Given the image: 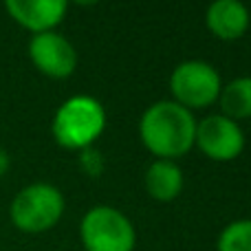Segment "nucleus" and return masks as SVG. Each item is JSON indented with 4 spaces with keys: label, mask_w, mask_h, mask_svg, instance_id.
<instances>
[{
    "label": "nucleus",
    "mask_w": 251,
    "mask_h": 251,
    "mask_svg": "<svg viewBox=\"0 0 251 251\" xmlns=\"http://www.w3.org/2000/svg\"><path fill=\"white\" fill-rule=\"evenodd\" d=\"M249 9L238 0H216L205 11V25L214 38L223 42L240 40L249 29Z\"/></svg>",
    "instance_id": "obj_9"
},
{
    "label": "nucleus",
    "mask_w": 251,
    "mask_h": 251,
    "mask_svg": "<svg viewBox=\"0 0 251 251\" xmlns=\"http://www.w3.org/2000/svg\"><path fill=\"white\" fill-rule=\"evenodd\" d=\"M143 185H146V192L150 199L159 201V203H172L183 192L185 176H183V170L176 161L156 159L148 165Z\"/></svg>",
    "instance_id": "obj_10"
},
{
    "label": "nucleus",
    "mask_w": 251,
    "mask_h": 251,
    "mask_svg": "<svg viewBox=\"0 0 251 251\" xmlns=\"http://www.w3.org/2000/svg\"><path fill=\"white\" fill-rule=\"evenodd\" d=\"M194 146L203 152L207 159L227 163L240 156L245 150V132L238 122L225 117V115H207L196 122Z\"/></svg>",
    "instance_id": "obj_6"
},
{
    "label": "nucleus",
    "mask_w": 251,
    "mask_h": 251,
    "mask_svg": "<svg viewBox=\"0 0 251 251\" xmlns=\"http://www.w3.org/2000/svg\"><path fill=\"white\" fill-rule=\"evenodd\" d=\"M216 251H251V218L231 221L223 227L216 240Z\"/></svg>",
    "instance_id": "obj_12"
},
{
    "label": "nucleus",
    "mask_w": 251,
    "mask_h": 251,
    "mask_svg": "<svg viewBox=\"0 0 251 251\" xmlns=\"http://www.w3.org/2000/svg\"><path fill=\"white\" fill-rule=\"evenodd\" d=\"M106 128V110L91 95H73L62 101L51 122V134L64 150H84L95 146Z\"/></svg>",
    "instance_id": "obj_2"
},
{
    "label": "nucleus",
    "mask_w": 251,
    "mask_h": 251,
    "mask_svg": "<svg viewBox=\"0 0 251 251\" xmlns=\"http://www.w3.org/2000/svg\"><path fill=\"white\" fill-rule=\"evenodd\" d=\"M79 238L86 251H134L137 229L113 205H95L79 223Z\"/></svg>",
    "instance_id": "obj_4"
},
{
    "label": "nucleus",
    "mask_w": 251,
    "mask_h": 251,
    "mask_svg": "<svg viewBox=\"0 0 251 251\" xmlns=\"http://www.w3.org/2000/svg\"><path fill=\"white\" fill-rule=\"evenodd\" d=\"M9 168H11V156H9L7 150H2V148H0V178L9 172Z\"/></svg>",
    "instance_id": "obj_14"
},
{
    "label": "nucleus",
    "mask_w": 251,
    "mask_h": 251,
    "mask_svg": "<svg viewBox=\"0 0 251 251\" xmlns=\"http://www.w3.org/2000/svg\"><path fill=\"white\" fill-rule=\"evenodd\" d=\"M26 53H29L31 64L51 79L71 77L79 62L73 42L69 38H64L62 33H57V31L31 35Z\"/></svg>",
    "instance_id": "obj_7"
},
{
    "label": "nucleus",
    "mask_w": 251,
    "mask_h": 251,
    "mask_svg": "<svg viewBox=\"0 0 251 251\" xmlns=\"http://www.w3.org/2000/svg\"><path fill=\"white\" fill-rule=\"evenodd\" d=\"M221 115L240 122L251 117V75L231 79L229 84H223L221 95Z\"/></svg>",
    "instance_id": "obj_11"
},
{
    "label": "nucleus",
    "mask_w": 251,
    "mask_h": 251,
    "mask_svg": "<svg viewBox=\"0 0 251 251\" xmlns=\"http://www.w3.org/2000/svg\"><path fill=\"white\" fill-rule=\"evenodd\" d=\"M104 168H106V161H104V154H101L100 148L91 146V148L79 150V170H82L88 178H100L101 174H104Z\"/></svg>",
    "instance_id": "obj_13"
},
{
    "label": "nucleus",
    "mask_w": 251,
    "mask_h": 251,
    "mask_svg": "<svg viewBox=\"0 0 251 251\" xmlns=\"http://www.w3.org/2000/svg\"><path fill=\"white\" fill-rule=\"evenodd\" d=\"M221 88V73L216 71V66L205 60H185L174 66L170 75V91L174 97L172 101L187 108L190 113L216 104Z\"/></svg>",
    "instance_id": "obj_5"
},
{
    "label": "nucleus",
    "mask_w": 251,
    "mask_h": 251,
    "mask_svg": "<svg viewBox=\"0 0 251 251\" xmlns=\"http://www.w3.org/2000/svg\"><path fill=\"white\" fill-rule=\"evenodd\" d=\"M66 201L53 183H29L9 203L11 225L22 234H44L62 221Z\"/></svg>",
    "instance_id": "obj_3"
},
{
    "label": "nucleus",
    "mask_w": 251,
    "mask_h": 251,
    "mask_svg": "<svg viewBox=\"0 0 251 251\" xmlns=\"http://www.w3.org/2000/svg\"><path fill=\"white\" fill-rule=\"evenodd\" d=\"M4 9L16 25L38 35L55 31V26L64 20L69 11V2L66 0H7Z\"/></svg>",
    "instance_id": "obj_8"
},
{
    "label": "nucleus",
    "mask_w": 251,
    "mask_h": 251,
    "mask_svg": "<svg viewBox=\"0 0 251 251\" xmlns=\"http://www.w3.org/2000/svg\"><path fill=\"white\" fill-rule=\"evenodd\" d=\"M196 119L194 113L172 100L150 104L139 119V139L156 159L174 161L194 148Z\"/></svg>",
    "instance_id": "obj_1"
}]
</instances>
